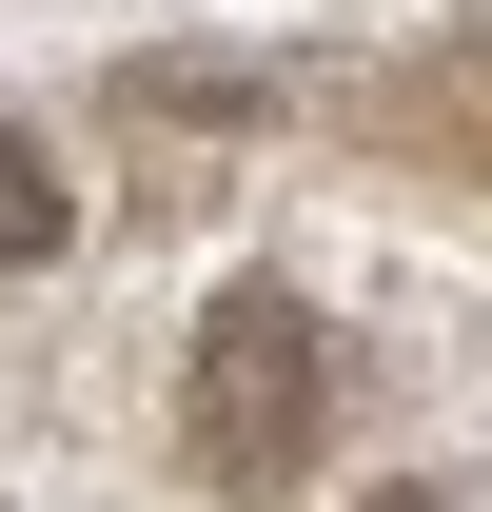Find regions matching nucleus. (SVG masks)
<instances>
[{"instance_id":"f257e3e1","label":"nucleus","mask_w":492,"mask_h":512,"mask_svg":"<svg viewBox=\"0 0 492 512\" xmlns=\"http://www.w3.org/2000/svg\"><path fill=\"white\" fill-rule=\"evenodd\" d=\"M315 414H335V355H315L296 296H237V316L197 335V473L217 493H296Z\"/></svg>"},{"instance_id":"f03ea898","label":"nucleus","mask_w":492,"mask_h":512,"mask_svg":"<svg viewBox=\"0 0 492 512\" xmlns=\"http://www.w3.org/2000/svg\"><path fill=\"white\" fill-rule=\"evenodd\" d=\"M0 256H60V178H40V138H0Z\"/></svg>"},{"instance_id":"7ed1b4c3","label":"nucleus","mask_w":492,"mask_h":512,"mask_svg":"<svg viewBox=\"0 0 492 512\" xmlns=\"http://www.w3.org/2000/svg\"><path fill=\"white\" fill-rule=\"evenodd\" d=\"M374 512H453V493H374Z\"/></svg>"}]
</instances>
